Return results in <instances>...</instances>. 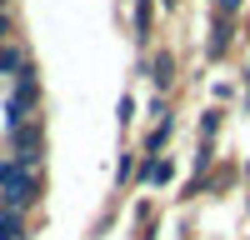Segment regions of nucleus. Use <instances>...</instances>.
Listing matches in <instances>:
<instances>
[{"label": "nucleus", "instance_id": "15", "mask_svg": "<svg viewBox=\"0 0 250 240\" xmlns=\"http://www.w3.org/2000/svg\"><path fill=\"white\" fill-rule=\"evenodd\" d=\"M235 10H240V0H215V15H220V20H230Z\"/></svg>", "mask_w": 250, "mask_h": 240}, {"label": "nucleus", "instance_id": "8", "mask_svg": "<svg viewBox=\"0 0 250 240\" xmlns=\"http://www.w3.org/2000/svg\"><path fill=\"white\" fill-rule=\"evenodd\" d=\"M150 80H155V90H165L175 80V60H170V50H160L155 60H150Z\"/></svg>", "mask_w": 250, "mask_h": 240}, {"label": "nucleus", "instance_id": "17", "mask_svg": "<svg viewBox=\"0 0 250 240\" xmlns=\"http://www.w3.org/2000/svg\"><path fill=\"white\" fill-rule=\"evenodd\" d=\"M245 105H250V80H245Z\"/></svg>", "mask_w": 250, "mask_h": 240}, {"label": "nucleus", "instance_id": "7", "mask_svg": "<svg viewBox=\"0 0 250 240\" xmlns=\"http://www.w3.org/2000/svg\"><path fill=\"white\" fill-rule=\"evenodd\" d=\"M25 235H30V230H25V215L0 205V240H25Z\"/></svg>", "mask_w": 250, "mask_h": 240}, {"label": "nucleus", "instance_id": "12", "mask_svg": "<svg viewBox=\"0 0 250 240\" xmlns=\"http://www.w3.org/2000/svg\"><path fill=\"white\" fill-rule=\"evenodd\" d=\"M135 30L150 35V0H135Z\"/></svg>", "mask_w": 250, "mask_h": 240}, {"label": "nucleus", "instance_id": "11", "mask_svg": "<svg viewBox=\"0 0 250 240\" xmlns=\"http://www.w3.org/2000/svg\"><path fill=\"white\" fill-rule=\"evenodd\" d=\"M135 170H140V165H135V155H130V150H125V155L115 160V180H120V185H125V180H130Z\"/></svg>", "mask_w": 250, "mask_h": 240}, {"label": "nucleus", "instance_id": "2", "mask_svg": "<svg viewBox=\"0 0 250 240\" xmlns=\"http://www.w3.org/2000/svg\"><path fill=\"white\" fill-rule=\"evenodd\" d=\"M40 190H45V175H40V170H20V165H15L10 185L0 190V205L25 215V210H35V205H40Z\"/></svg>", "mask_w": 250, "mask_h": 240}, {"label": "nucleus", "instance_id": "6", "mask_svg": "<svg viewBox=\"0 0 250 240\" xmlns=\"http://www.w3.org/2000/svg\"><path fill=\"white\" fill-rule=\"evenodd\" d=\"M170 135H175V120H170V115H160V125L145 135V155H160L165 145H170Z\"/></svg>", "mask_w": 250, "mask_h": 240}, {"label": "nucleus", "instance_id": "1", "mask_svg": "<svg viewBox=\"0 0 250 240\" xmlns=\"http://www.w3.org/2000/svg\"><path fill=\"white\" fill-rule=\"evenodd\" d=\"M35 105H40V70H35V65H25V70L15 75L10 100H5V135H10V130H20V125H30Z\"/></svg>", "mask_w": 250, "mask_h": 240}, {"label": "nucleus", "instance_id": "10", "mask_svg": "<svg viewBox=\"0 0 250 240\" xmlns=\"http://www.w3.org/2000/svg\"><path fill=\"white\" fill-rule=\"evenodd\" d=\"M220 120H225L220 110H205V115H200V140H215V130H220Z\"/></svg>", "mask_w": 250, "mask_h": 240}, {"label": "nucleus", "instance_id": "19", "mask_svg": "<svg viewBox=\"0 0 250 240\" xmlns=\"http://www.w3.org/2000/svg\"><path fill=\"white\" fill-rule=\"evenodd\" d=\"M245 205H250V195H245Z\"/></svg>", "mask_w": 250, "mask_h": 240}, {"label": "nucleus", "instance_id": "9", "mask_svg": "<svg viewBox=\"0 0 250 240\" xmlns=\"http://www.w3.org/2000/svg\"><path fill=\"white\" fill-rule=\"evenodd\" d=\"M230 35H235V30H230V20H215V35H210V60H220L225 50H230Z\"/></svg>", "mask_w": 250, "mask_h": 240}, {"label": "nucleus", "instance_id": "3", "mask_svg": "<svg viewBox=\"0 0 250 240\" xmlns=\"http://www.w3.org/2000/svg\"><path fill=\"white\" fill-rule=\"evenodd\" d=\"M10 160L20 170H40V160H45V125H40V120L10 130Z\"/></svg>", "mask_w": 250, "mask_h": 240}, {"label": "nucleus", "instance_id": "5", "mask_svg": "<svg viewBox=\"0 0 250 240\" xmlns=\"http://www.w3.org/2000/svg\"><path fill=\"white\" fill-rule=\"evenodd\" d=\"M25 65H30V60H25V50H20L15 40H5V45H0V75H10V80H15Z\"/></svg>", "mask_w": 250, "mask_h": 240}, {"label": "nucleus", "instance_id": "4", "mask_svg": "<svg viewBox=\"0 0 250 240\" xmlns=\"http://www.w3.org/2000/svg\"><path fill=\"white\" fill-rule=\"evenodd\" d=\"M135 180H140V185H170V180H175V165H170L165 155H145L140 170H135Z\"/></svg>", "mask_w": 250, "mask_h": 240}, {"label": "nucleus", "instance_id": "18", "mask_svg": "<svg viewBox=\"0 0 250 240\" xmlns=\"http://www.w3.org/2000/svg\"><path fill=\"white\" fill-rule=\"evenodd\" d=\"M160 5H175V0H160Z\"/></svg>", "mask_w": 250, "mask_h": 240}, {"label": "nucleus", "instance_id": "14", "mask_svg": "<svg viewBox=\"0 0 250 240\" xmlns=\"http://www.w3.org/2000/svg\"><path fill=\"white\" fill-rule=\"evenodd\" d=\"M130 120H135V100L120 95V125H130Z\"/></svg>", "mask_w": 250, "mask_h": 240}, {"label": "nucleus", "instance_id": "13", "mask_svg": "<svg viewBox=\"0 0 250 240\" xmlns=\"http://www.w3.org/2000/svg\"><path fill=\"white\" fill-rule=\"evenodd\" d=\"M10 175H15V160H10V155H0V190L10 185Z\"/></svg>", "mask_w": 250, "mask_h": 240}, {"label": "nucleus", "instance_id": "16", "mask_svg": "<svg viewBox=\"0 0 250 240\" xmlns=\"http://www.w3.org/2000/svg\"><path fill=\"white\" fill-rule=\"evenodd\" d=\"M5 40H10V15L0 10V45H5Z\"/></svg>", "mask_w": 250, "mask_h": 240}]
</instances>
